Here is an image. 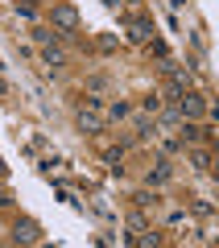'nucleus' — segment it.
Instances as JSON below:
<instances>
[{"label": "nucleus", "instance_id": "nucleus-1", "mask_svg": "<svg viewBox=\"0 0 219 248\" xmlns=\"http://www.w3.org/2000/svg\"><path fill=\"white\" fill-rule=\"evenodd\" d=\"M174 108H178V116H182V120H199V116L211 112V104L199 95V91H182V95L174 99Z\"/></svg>", "mask_w": 219, "mask_h": 248}, {"label": "nucleus", "instance_id": "nucleus-2", "mask_svg": "<svg viewBox=\"0 0 219 248\" xmlns=\"http://www.w3.org/2000/svg\"><path fill=\"white\" fill-rule=\"evenodd\" d=\"M50 21H54L58 33H79V9H75V4H54Z\"/></svg>", "mask_w": 219, "mask_h": 248}, {"label": "nucleus", "instance_id": "nucleus-3", "mask_svg": "<svg viewBox=\"0 0 219 248\" xmlns=\"http://www.w3.org/2000/svg\"><path fill=\"white\" fill-rule=\"evenodd\" d=\"M13 240H17V244H37V240H42V223L37 219H17L13 223Z\"/></svg>", "mask_w": 219, "mask_h": 248}, {"label": "nucleus", "instance_id": "nucleus-4", "mask_svg": "<svg viewBox=\"0 0 219 248\" xmlns=\"http://www.w3.org/2000/svg\"><path fill=\"white\" fill-rule=\"evenodd\" d=\"M128 42H153V21L149 17H124Z\"/></svg>", "mask_w": 219, "mask_h": 248}, {"label": "nucleus", "instance_id": "nucleus-5", "mask_svg": "<svg viewBox=\"0 0 219 248\" xmlns=\"http://www.w3.org/2000/svg\"><path fill=\"white\" fill-rule=\"evenodd\" d=\"M79 128H83V133H104V116H99L95 108L79 104Z\"/></svg>", "mask_w": 219, "mask_h": 248}, {"label": "nucleus", "instance_id": "nucleus-6", "mask_svg": "<svg viewBox=\"0 0 219 248\" xmlns=\"http://www.w3.org/2000/svg\"><path fill=\"white\" fill-rule=\"evenodd\" d=\"M170 174H174V170H170V161H166V157H161V161H157V166H153V170H149V186H161V182H170Z\"/></svg>", "mask_w": 219, "mask_h": 248}, {"label": "nucleus", "instance_id": "nucleus-7", "mask_svg": "<svg viewBox=\"0 0 219 248\" xmlns=\"http://www.w3.org/2000/svg\"><path fill=\"white\" fill-rule=\"evenodd\" d=\"M132 128H137V137H141V141H145V137H153V133H157V124H153L149 116H137V120H132Z\"/></svg>", "mask_w": 219, "mask_h": 248}, {"label": "nucleus", "instance_id": "nucleus-8", "mask_svg": "<svg viewBox=\"0 0 219 248\" xmlns=\"http://www.w3.org/2000/svg\"><path fill=\"white\" fill-rule=\"evenodd\" d=\"M42 58H46V66H54V71H58L62 62H66V54H62V50H54V46H46V50H42Z\"/></svg>", "mask_w": 219, "mask_h": 248}, {"label": "nucleus", "instance_id": "nucleus-9", "mask_svg": "<svg viewBox=\"0 0 219 248\" xmlns=\"http://www.w3.org/2000/svg\"><path fill=\"white\" fill-rule=\"evenodd\" d=\"M190 166L194 170H211V153L207 149H190Z\"/></svg>", "mask_w": 219, "mask_h": 248}, {"label": "nucleus", "instance_id": "nucleus-10", "mask_svg": "<svg viewBox=\"0 0 219 248\" xmlns=\"http://www.w3.org/2000/svg\"><path fill=\"white\" fill-rule=\"evenodd\" d=\"M178 137H182V141H199V137H203V128H199V124H190V120H186V124H182V133H178Z\"/></svg>", "mask_w": 219, "mask_h": 248}, {"label": "nucleus", "instance_id": "nucleus-11", "mask_svg": "<svg viewBox=\"0 0 219 248\" xmlns=\"http://www.w3.org/2000/svg\"><path fill=\"white\" fill-rule=\"evenodd\" d=\"M132 203H137V207H153V203H157V195H149V190H137V195H132Z\"/></svg>", "mask_w": 219, "mask_h": 248}, {"label": "nucleus", "instance_id": "nucleus-12", "mask_svg": "<svg viewBox=\"0 0 219 248\" xmlns=\"http://www.w3.org/2000/svg\"><path fill=\"white\" fill-rule=\"evenodd\" d=\"M128 223H132L137 232H145V228H149V219H145V215H128Z\"/></svg>", "mask_w": 219, "mask_h": 248}, {"label": "nucleus", "instance_id": "nucleus-13", "mask_svg": "<svg viewBox=\"0 0 219 248\" xmlns=\"http://www.w3.org/2000/svg\"><path fill=\"white\" fill-rule=\"evenodd\" d=\"M145 112L157 116V112H161V99H157V95H149V99H145Z\"/></svg>", "mask_w": 219, "mask_h": 248}, {"label": "nucleus", "instance_id": "nucleus-14", "mask_svg": "<svg viewBox=\"0 0 219 248\" xmlns=\"http://www.w3.org/2000/svg\"><path fill=\"white\" fill-rule=\"evenodd\" d=\"M17 13H21L25 21H33V17H37V9H33V4H17Z\"/></svg>", "mask_w": 219, "mask_h": 248}, {"label": "nucleus", "instance_id": "nucleus-15", "mask_svg": "<svg viewBox=\"0 0 219 248\" xmlns=\"http://www.w3.org/2000/svg\"><path fill=\"white\" fill-rule=\"evenodd\" d=\"M128 116V104H112V120H124Z\"/></svg>", "mask_w": 219, "mask_h": 248}, {"label": "nucleus", "instance_id": "nucleus-16", "mask_svg": "<svg viewBox=\"0 0 219 248\" xmlns=\"http://www.w3.org/2000/svg\"><path fill=\"white\" fill-rule=\"evenodd\" d=\"M4 174H9V166H4V161H0V178H4Z\"/></svg>", "mask_w": 219, "mask_h": 248}, {"label": "nucleus", "instance_id": "nucleus-17", "mask_svg": "<svg viewBox=\"0 0 219 248\" xmlns=\"http://www.w3.org/2000/svg\"><path fill=\"white\" fill-rule=\"evenodd\" d=\"M4 91H9V87H4V79H0V95H4Z\"/></svg>", "mask_w": 219, "mask_h": 248}, {"label": "nucleus", "instance_id": "nucleus-18", "mask_svg": "<svg viewBox=\"0 0 219 248\" xmlns=\"http://www.w3.org/2000/svg\"><path fill=\"white\" fill-rule=\"evenodd\" d=\"M128 4H132V0H128Z\"/></svg>", "mask_w": 219, "mask_h": 248}]
</instances>
